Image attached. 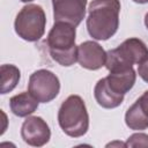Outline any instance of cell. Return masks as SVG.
I'll return each instance as SVG.
<instances>
[{
    "label": "cell",
    "instance_id": "15",
    "mask_svg": "<svg viewBox=\"0 0 148 148\" xmlns=\"http://www.w3.org/2000/svg\"><path fill=\"white\" fill-rule=\"evenodd\" d=\"M126 147H148V134L145 133H134L127 141Z\"/></svg>",
    "mask_w": 148,
    "mask_h": 148
},
{
    "label": "cell",
    "instance_id": "8",
    "mask_svg": "<svg viewBox=\"0 0 148 148\" xmlns=\"http://www.w3.org/2000/svg\"><path fill=\"white\" fill-rule=\"evenodd\" d=\"M21 136L25 143L32 147L46 145L51 138V131L47 123L37 116L27 117L21 127Z\"/></svg>",
    "mask_w": 148,
    "mask_h": 148
},
{
    "label": "cell",
    "instance_id": "2",
    "mask_svg": "<svg viewBox=\"0 0 148 148\" xmlns=\"http://www.w3.org/2000/svg\"><path fill=\"white\" fill-rule=\"evenodd\" d=\"M75 27L66 22H54L46 44L51 58L61 66H72L77 61V46L75 45Z\"/></svg>",
    "mask_w": 148,
    "mask_h": 148
},
{
    "label": "cell",
    "instance_id": "5",
    "mask_svg": "<svg viewBox=\"0 0 148 148\" xmlns=\"http://www.w3.org/2000/svg\"><path fill=\"white\" fill-rule=\"evenodd\" d=\"M46 16L39 5H27L16 15L14 28L15 32L27 42L40 39L45 32Z\"/></svg>",
    "mask_w": 148,
    "mask_h": 148
},
{
    "label": "cell",
    "instance_id": "3",
    "mask_svg": "<svg viewBox=\"0 0 148 148\" xmlns=\"http://www.w3.org/2000/svg\"><path fill=\"white\" fill-rule=\"evenodd\" d=\"M58 123L62 132L72 138L83 136L88 132L89 114L84 101L79 95H71L61 103Z\"/></svg>",
    "mask_w": 148,
    "mask_h": 148
},
{
    "label": "cell",
    "instance_id": "1",
    "mask_svg": "<svg viewBox=\"0 0 148 148\" xmlns=\"http://www.w3.org/2000/svg\"><path fill=\"white\" fill-rule=\"evenodd\" d=\"M119 0H92L88 8V34L97 40L111 38L119 27Z\"/></svg>",
    "mask_w": 148,
    "mask_h": 148
},
{
    "label": "cell",
    "instance_id": "4",
    "mask_svg": "<svg viewBox=\"0 0 148 148\" xmlns=\"http://www.w3.org/2000/svg\"><path fill=\"white\" fill-rule=\"evenodd\" d=\"M148 58V47L139 38H128L118 47L106 52L105 67L109 72L124 71L139 65Z\"/></svg>",
    "mask_w": 148,
    "mask_h": 148
},
{
    "label": "cell",
    "instance_id": "6",
    "mask_svg": "<svg viewBox=\"0 0 148 148\" xmlns=\"http://www.w3.org/2000/svg\"><path fill=\"white\" fill-rule=\"evenodd\" d=\"M60 90L58 76L47 69H38L29 77L28 91L40 103L53 101Z\"/></svg>",
    "mask_w": 148,
    "mask_h": 148
},
{
    "label": "cell",
    "instance_id": "13",
    "mask_svg": "<svg viewBox=\"0 0 148 148\" xmlns=\"http://www.w3.org/2000/svg\"><path fill=\"white\" fill-rule=\"evenodd\" d=\"M38 101L29 92H20L9 99L10 111L17 117H28L38 108Z\"/></svg>",
    "mask_w": 148,
    "mask_h": 148
},
{
    "label": "cell",
    "instance_id": "10",
    "mask_svg": "<svg viewBox=\"0 0 148 148\" xmlns=\"http://www.w3.org/2000/svg\"><path fill=\"white\" fill-rule=\"evenodd\" d=\"M125 123L128 128L134 131L148 128V90L128 108L125 114Z\"/></svg>",
    "mask_w": 148,
    "mask_h": 148
},
{
    "label": "cell",
    "instance_id": "11",
    "mask_svg": "<svg viewBox=\"0 0 148 148\" xmlns=\"http://www.w3.org/2000/svg\"><path fill=\"white\" fill-rule=\"evenodd\" d=\"M94 96L98 105L104 109H114L119 106L124 101V95L114 92L108 84L105 77L97 81L94 88Z\"/></svg>",
    "mask_w": 148,
    "mask_h": 148
},
{
    "label": "cell",
    "instance_id": "14",
    "mask_svg": "<svg viewBox=\"0 0 148 148\" xmlns=\"http://www.w3.org/2000/svg\"><path fill=\"white\" fill-rule=\"evenodd\" d=\"M0 76H1V87L0 91L2 95L10 92L18 83L21 77L20 69L14 65H1L0 67Z\"/></svg>",
    "mask_w": 148,
    "mask_h": 148
},
{
    "label": "cell",
    "instance_id": "7",
    "mask_svg": "<svg viewBox=\"0 0 148 148\" xmlns=\"http://www.w3.org/2000/svg\"><path fill=\"white\" fill-rule=\"evenodd\" d=\"M54 22L77 27L86 16L87 0H52Z\"/></svg>",
    "mask_w": 148,
    "mask_h": 148
},
{
    "label": "cell",
    "instance_id": "9",
    "mask_svg": "<svg viewBox=\"0 0 148 148\" xmlns=\"http://www.w3.org/2000/svg\"><path fill=\"white\" fill-rule=\"evenodd\" d=\"M106 52L96 42L86 40L77 46V62L81 67L90 71L99 69L105 66Z\"/></svg>",
    "mask_w": 148,
    "mask_h": 148
},
{
    "label": "cell",
    "instance_id": "12",
    "mask_svg": "<svg viewBox=\"0 0 148 148\" xmlns=\"http://www.w3.org/2000/svg\"><path fill=\"white\" fill-rule=\"evenodd\" d=\"M105 79L108 81V84L114 92L125 95L127 91H130L133 88L136 80V74L133 67H131L124 71L110 72V74Z\"/></svg>",
    "mask_w": 148,
    "mask_h": 148
},
{
    "label": "cell",
    "instance_id": "16",
    "mask_svg": "<svg viewBox=\"0 0 148 148\" xmlns=\"http://www.w3.org/2000/svg\"><path fill=\"white\" fill-rule=\"evenodd\" d=\"M138 73H139V76L146 81L148 83V58L146 60H143L141 64H139L138 66Z\"/></svg>",
    "mask_w": 148,
    "mask_h": 148
},
{
    "label": "cell",
    "instance_id": "19",
    "mask_svg": "<svg viewBox=\"0 0 148 148\" xmlns=\"http://www.w3.org/2000/svg\"><path fill=\"white\" fill-rule=\"evenodd\" d=\"M20 1H22V2H30V1H34V0H20Z\"/></svg>",
    "mask_w": 148,
    "mask_h": 148
},
{
    "label": "cell",
    "instance_id": "18",
    "mask_svg": "<svg viewBox=\"0 0 148 148\" xmlns=\"http://www.w3.org/2000/svg\"><path fill=\"white\" fill-rule=\"evenodd\" d=\"M133 1L136 3H147L148 2V0H133Z\"/></svg>",
    "mask_w": 148,
    "mask_h": 148
},
{
    "label": "cell",
    "instance_id": "17",
    "mask_svg": "<svg viewBox=\"0 0 148 148\" xmlns=\"http://www.w3.org/2000/svg\"><path fill=\"white\" fill-rule=\"evenodd\" d=\"M145 25H146V28L148 29V13H147L146 16H145Z\"/></svg>",
    "mask_w": 148,
    "mask_h": 148
}]
</instances>
